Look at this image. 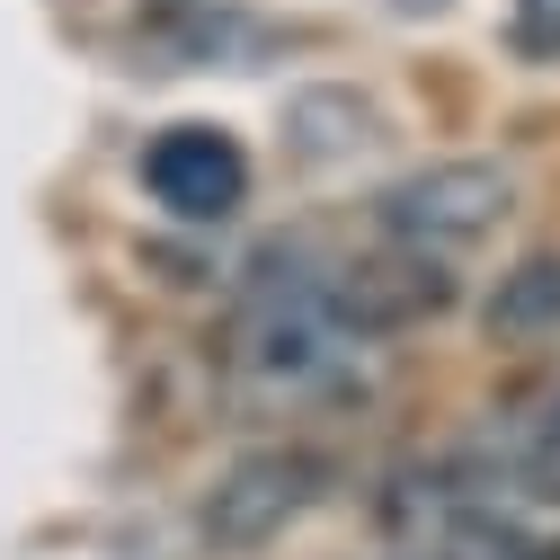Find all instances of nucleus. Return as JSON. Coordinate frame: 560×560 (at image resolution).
Listing matches in <instances>:
<instances>
[{
	"label": "nucleus",
	"instance_id": "1",
	"mask_svg": "<svg viewBox=\"0 0 560 560\" xmlns=\"http://www.w3.org/2000/svg\"><path fill=\"white\" fill-rule=\"evenodd\" d=\"M357 357H365V338L338 312V276L294 249L249 276L232 303V329H223V365L258 400H312L357 374Z\"/></svg>",
	"mask_w": 560,
	"mask_h": 560
},
{
	"label": "nucleus",
	"instance_id": "2",
	"mask_svg": "<svg viewBox=\"0 0 560 560\" xmlns=\"http://www.w3.org/2000/svg\"><path fill=\"white\" fill-rule=\"evenodd\" d=\"M508 205H516V178L499 161H428L374 196V249L454 267L463 249H480L508 223Z\"/></svg>",
	"mask_w": 560,
	"mask_h": 560
},
{
	"label": "nucleus",
	"instance_id": "3",
	"mask_svg": "<svg viewBox=\"0 0 560 560\" xmlns=\"http://www.w3.org/2000/svg\"><path fill=\"white\" fill-rule=\"evenodd\" d=\"M338 489V463L320 445H258L241 463H223L214 480H205V499H196V542L205 551H267V542H285L320 499Z\"/></svg>",
	"mask_w": 560,
	"mask_h": 560
},
{
	"label": "nucleus",
	"instance_id": "4",
	"mask_svg": "<svg viewBox=\"0 0 560 560\" xmlns=\"http://www.w3.org/2000/svg\"><path fill=\"white\" fill-rule=\"evenodd\" d=\"M516 499V471L508 454H471V445H445V454H409L383 471L374 489V525L400 542V551H428V542H454L471 525H499Z\"/></svg>",
	"mask_w": 560,
	"mask_h": 560
},
{
	"label": "nucleus",
	"instance_id": "5",
	"mask_svg": "<svg viewBox=\"0 0 560 560\" xmlns=\"http://www.w3.org/2000/svg\"><path fill=\"white\" fill-rule=\"evenodd\" d=\"M143 187L161 196V214L178 223H232L249 205V152L232 125H161L143 143Z\"/></svg>",
	"mask_w": 560,
	"mask_h": 560
},
{
	"label": "nucleus",
	"instance_id": "6",
	"mask_svg": "<svg viewBox=\"0 0 560 560\" xmlns=\"http://www.w3.org/2000/svg\"><path fill=\"white\" fill-rule=\"evenodd\" d=\"M133 45H143L161 72H205V62L232 72V62L276 45V27L249 19V10H223V0H152L143 27H133Z\"/></svg>",
	"mask_w": 560,
	"mask_h": 560
},
{
	"label": "nucleus",
	"instance_id": "7",
	"mask_svg": "<svg viewBox=\"0 0 560 560\" xmlns=\"http://www.w3.org/2000/svg\"><path fill=\"white\" fill-rule=\"evenodd\" d=\"M383 133V107L357 98V90H303L285 98V152L294 161H347Z\"/></svg>",
	"mask_w": 560,
	"mask_h": 560
},
{
	"label": "nucleus",
	"instance_id": "8",
	"mask_svg": "<svg viewBox=\"0 0 560 560\" xmlns=\"http://www.w3.org/2000/svg\"><path fill=\"white\" fill-rule=\"evenodd\" d=\"M489 338H508V347H542V338H560V249H534V258H516L499 285H489Z\"/></svg>",
	"mask_w": 560,
	"mask_h": 560
},
{
	"label": "nucleus",
	"instance_id": "9",
	"mask_svg": "<svg viewBox=\"0 0 560 560\" xmlns=\"http://www.w3.org/2000/svg\"><path fill=\"white\" fill-rule=\"evenodd\" d=\"M508 471H516V489H525V499H551V508H560V400H551L534 428L516 436Z\"/></svg>",
	"mask_w": 560,
	"mask_h": 560
},
{
	"label": "nucleus",
	"instance_id": "10",
	"mask_svg": "<svg viewBox=\"0 0 560 560\" xmlns=\"http://www.w3.org/2000/svg\"><path fill=\"white\" fill-rule=\"evenodd\" d=\"M508 36L525 62H560V0H508Z\"/></svg>",
	"mask_w": 560,
	"mask_h": 560
}]
</instances>
